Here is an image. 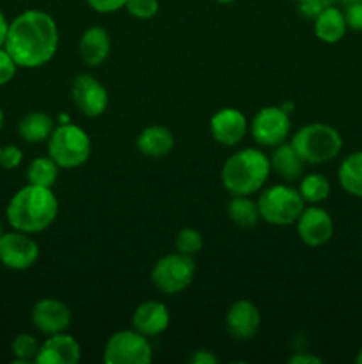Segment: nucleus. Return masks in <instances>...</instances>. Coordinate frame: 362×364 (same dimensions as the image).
Returning a JSON list of instances; mask_svg holds the SVG:
<instances>
[{
    "label": "nucleus",
    "mask_w": 362,
    "mask_h": 364,
    "mask_svg": "<svg viewBox=\"0 0 362 364\" xmlns=\"http://www.w3.org/2000/svg\"><path fill=\"white\" fill-rule=\"evenodd\" d=\"M39 259V244L32 235L13 230L0 235V265L9 270H28Z\"/></svg>",
    "instance_id": "nucleus-10"
},
{
    "label": "nucleus",
    "mask_w": 362,
    "mask_h": 364,
    "mask_svg": "<svg viewBox=\"0 0 362 364\" xmlns=\"http://www.w3.org/2000/svg\"><path fill=\"white\" fill-rule=\"evenodd\" d=\"M170 323V313L160 301H144L135 308L131 315V326L135 331L148 338H155L167 331Z\"/></svg>",
    "instance_id": "nucleus-17"
},
{
    "label": "nucleus",
    "mask_w": 362,
    "mask_h": 364,
    "mask_svg": "<svg viewBox=\"0 0 362 364\" xmlns=\"http://www.w3.org/2000/svg\"><path fill=\"white\" fill-rule=\"evenodd\" d=\"M92 142L84 128L73 123L57 124L48 139V156L60 169H77L91 156Z\"/></svg>",
    "instance_id": "nucleus-6"
},
{
    "label": "nucleus",
    "mask_w": 362,
    "mask_h": 364,
    "mask_svg": "<svg viewBox=\"0 0 362 364\" xmlns=\"http://www.w3.org/2000/svg\"><path fill=\"white\" fill-rule=\"evenodd\" d=\"M110 48H112V41H110L109 32L103 27L94 25V27H89L82 34L80 45H78V55H80L82 63L96 68L109 59Z\"/></svg>",
    "instance_id": "nucleus-18"
},
{
    "label": "nucleus",
    "mask_w": 362,
    "mask_h": 364,
    "mask_svg": "<svg viewBox=\"0 0 362 364\" xmlns=\"http://www.w3.org/2000/svg\"><path fill=\"white\" fill-rule=\"evenodd\" d=\"M32 326L46 336L64 333L71 326V309L59 299H41L32 308Z\"/></svg>",
    "instance_id": "nucleus-14"
},
{
    "label": "nucleus",
    "mask_w": 362,
    "mask_h": 364,
    "mask_svg": "<svg viewBox=\"0 0 362 364\" xmlns=\"http://www.w3.org/2000/svg\"><path fill=\"white\" fill-rule=\"evenodd\" d=\"M2 127H4V110L0 109V130H2Z\"/></svg>",
    "instance_id": "nucleus-41"
},
{
    "label": "nucleus",
    "mask_w": 362,
    "mask_h": 364,
    "mask_svg": "<svg viewBox=\"0 0 362 364\" xmlns=\"http://www.w3.org/2000/svg\"><path fill=\"white\" fill-rule=\"evenodd\" d=\"M71 96L77 109L87 117L102 116L109 107V91L98 78L89 73H82L75 78Z\"/></svg>",
    "instance_id": "nucleus-12"
},
{
    "label": "nucleus",
    "mask_w": 362,
    "mask_h": 364,
    "mask_svg": "<svg viewBox=\"0 0 362 364\" xmlns=\"http://www.w3.org/2000/svg\"><path fill=\"white\" fill-rule=\"evenodd\" d=\"M334 4H343V6H346V4H351V2H357V0H332Z\"/></svg>",
    "instance_id": "nucleus-39"
},
{
    "label": "nucleus",
    "mask_w": 362,
    "mask_h": 364,
    "mask_svg": "<svg viewBox=\"0 0 362 364\" xmlns=\"http://www.w3.org/2000/svg\"><path fill=\"white\" fill-rule=\"evenodd\" d=\"M298 11L304 18H311L314 20L325 7L332 6V0H297Z\"/></svg>",
    "instance_id": "nucleus-32"
},
{
    "label": "nucleus",
    "mask_w": 362,
    "mask_h": 364,
    "mask_svg": "<svg viewBox=\"0 0 362 364\" xmlns=\"http://www.w3.org/2000/svg\"><path fill=\"white\" fill-rule=\"evenodd\" d=\"M82 358V347L73 336L64 333L50 334L41 343L35 363L38 364H77Z\"/></svg>",
    "instance_id": "nucleus-16"
},
{
    "label": "nucleus",
    "mask_w": 362,
    "mask_h": 364,
    "mask_svg": "<svg viewBox=\"0 0 362 364\" xmlns=\"http://www.w3.org/2000/svg\"><path fill=\"white\" fill-rule=\"evenodd\" d=\"M258 206L261 220L268 223L270 226L286 228L297 224L298 217L307 205L298 188L291 185H272V187L261 188Z\"/></svg>",
    "instance_id": "nucleus-5"
},
{
    "label": "nucleus",
    "mask_w": 362,
    "mask_h": 364,
    "mask_svg": "<svg viewBox=\"0 0 362 364\" xmlns=\"http://www.w3.org/2000/svg\"><path fill=\"white\" fill-rule=\"evenodd\" d=\"M195 277V262L192 256L172 252L155 263L151 270V283L156 290L167 295H176L187 290Z\"/></svg>",
    "instance_id": "nucleus-7"
},
{
    "label": "nucleus",
    "mask_w": 362,
    "mask_h": 364,
    "mask_svg": "<svg viewBox=\"0 0 362 364\" xmlns=\"http://www.w3.org/2000/svg\"><path fill=\"white\" fill-rule=\"evenodd\" d=\"M59 215V199L52 188L39 185H25L13 198L6 208V219L13 230L35 235L48 230Z\"/></svg>",
    "instance_id": "nucleus-2"
},
{
    "label": "nucleus",
    "mask_w": 362,
    "mask_h": 364,
    "mask_svg": "<svg viewBox=\"0 0 362 364\" xmlns=\"http://www.w3.org/2000/svg\"><path fill=\"white\" fill-rule=\"evenodd\" d=\"M124 9L137 20H149V18L156 16L160 4L158 0H126Z\"/></svg>",
    "instance_id": "nucleus-29"
},
{
    "label": "nucleus",
    "mask_w": 362,
    "mask_h": 364,
    "mask_svg": "<svg viewBox=\"0 0 362 364\" xmlns=\"http://www.w3.org/2000/svg\"><path fill=\"white\" fill-rule=\"evenodd\" d=\"M209 132L219 144L233 148L240 144L248 132V121L243 112L233 107L216 110L209 119Z\"/></svg>",
    "instance_id": "nucleus-13"
},
{
    "label": "nucleus",
    "mask_w": 362,
    "mask_h": 364,
    "mask_svg": "<svg viewBox=\"0 0 362 364\" xmlns=\"http://www.w3.org/2000/svg\"><path fill=\"white\" fill-rule=\"evenodd\" d=\"M298 181V192L304 198L305 205H319L330 196V181L323 174H304Z\"/></svg>",
    "instance_id": "nucleus-25"
},
{
    "label": "nucleus",
    "mask_w": 362,
    "mask_h": 364,
    "mask_svg": "<svg viewBox=\"0 0 362 364\" xmlns=\"http://www.w3.org/2000/svg\"><path fill=\"white\" fill-rule=\"evenodd\" d=\"M192 364H219V358L206 348H199L190 355Z\"/></svg>",
    "instance_id": "nucleus-35"
},
{
    "label": "nucleus",
    "mask_w": 362,
    "mask_h": 364,
    "mask_svg": "<svg viewBox=\"0 0 362 364\" xmlns=\"http://www.w3.org/2000/svg\"><path fill=\"white\" fill-rule=\"evenodd\" d=\"M23 162V151L18 146H4L0 151V167L4 169H16Z\"/></svg>",
    "instance_id": "nucleus-31"
},
{
    "label": "nucleus",
    "mask_w": 362,
    "mask_h": 364,
    "mask_svg": "<svg viewBox=\"0 0 362 364\" xmlns=\"http://www.w3.org/2000/svg\"><path fill=\"white\" fill-rule=\"evenodd\" d=\"M337 180L346 194L362 199V151L351 153L341 162Z\"/></svg>",
    "instance_id": "nucleus-23"
},
{
    "label": "nucleus",
    "mask_w": 362,
    "mask_h": 364,
    "mask_svg": "<svg viewBox=\"0 0 362 364\" xmlns=\"http://www.w3.org/2000/svg\"><path fill=\"white\" fill-rule=\"evenodd\" d=\"M41 343L35 336L27 333H20L18 336H14V340L11 341V352L14 355V363L16 364H28L35 363L38 358V352Z\"/></svg>",
    "instance_id": "nucleus-27"
},
{
    "label": "nucleus",
    "mask_w": 362,
    "mask_h": 364,
    "mask_svg": "<svg viewBox=\"0 0 362 364\" xmlns=\"http://www.w3.org/2000/svg\"><path fill=\"white\" fill-rule=\"evenodd\" d=\"M7 31H9V21H7L6 14L0 11V48L6 45V38H7Z\"/></svg>",
    "instance_id": "nucleus-37"
},
{
    "label": "nucleus",
    "mask_w": 362,
    "mask_h": 364,
    "mask_svg": "<svg viewBox=\"0 0 362 364\" xmlns=\"http://www.w3.org/2000/svg\"><path fill=\"white\" fill-rule=\"evenodd\" d=\"M0 151H2V146H0Z\"/></svg>",
    "instance_id": "nucleus-44"
},
{
    "label": "nucleus",
    "mask_w": 362,
    "mask_h": 364,
    "mask_svg": "<svg viewBox=\"0 0 362 364\" xmlns=\"http://www.w3.org/2000/svg\"><path fill=\"white\" fill-rule=\"evenodd\" d=\"M137 148L142 155L149 159H162L167 156L174 148V135L169 128L151 124L146 127L137 137Z\"/></svg>",
    "instance_id": "nucleus-20"
},
{
    "label": "nucleus",
    "mask_w": 362,
    "mask_h": 364,
    "mask_svg": "<svg viewBox=\"0 0 362 364\" xmlns=\"http://www.w3.org/2000/svg\"><path fill=\"white\" fill-rule=\"evenodd\" d=\"M4 48L16 60L18 68L45 66L59 48V28L52 14L39 9H27L9 21Z\"/></svg>",
    "instance_id": "nucleus-1"
},
{
    "label": "nucleus",
    "mask_w": 362,
    "mask_h": 364,
    "mask_svg": "<svg viewBox=\"0 0 362 364\" xmlns=\"http://www.w3.org/2000/svg\"><path fill=\"white\" fill-rule=\"evenodd\" d=\"M60 167L53 162L52 156H38L31 162L27 169L28 183L39 185V187L52 188L59 176Z\"/></svg>",
    "instance_id": "nucleus-26"
},
{
    "label": "nucleus",
    "mask_w": 362,
    "mask_h": 364,
    "mask_svg": "<svg viewBox=\"0 0 362 364\" xmlns=\"http://www.w3.org/2000/svg\"><path fill=\"white\" fill-rule=\"evenodd\" d=\"M4 233V231H2V224H0V235H2Z\"/></svg>",
    "instance_id": "nucleus-43"
},
{
    "label": "nucleus",
    "mask_w": 362,
    "mask_h": 364,
    "mask_svg": "<svg viewBox=\"0 0 362 364\" xmlns=\"http://www.w3.org/2000/svg\"><path fill=\"white\" fill-rule=\"evenodd\" d=\"M216 2H219V4H233L234 0H216Z\"/></svg>",
    "instance_id": "nucleus-42"
},
{
    "label": "nucleus",
    "mask_w": 362,
    "mask_h": 364,
    "mask_svg": "<svg viewBox=\"0 0 362 364\" xmlns=\"http://www.w3.org/2000/svg\"><path fill=\"white\" fill-rule=\"evenodd\" d=\"M261 326V313L254 302L241 299L233 302L226 313V329L233 340L247 341L256 336Z\"/></svg>",
    "instance_id": "nucleus-15"
},
{
    "label": "nucleus",
    "mask_w": 362,
    "mask_h": 364,
    "mask_svg": "<svg viewBox=\"0 0 362 364\" xmlns=\"http://www.w3.org/2000/svg\"><path fill=\"white\" fill-rule=\"evenodd\" d=\"M291 132V117L280 107L268 105L256 112L251 123V134L259 146L275 148L286 142Z\"/></svg>",
    "instance_id": "nucleus-9"
},
{
    "label": "nucleus",
    "mask_w": 362,
    "mask_h": 364,
    "mask_svg": "<svg viewBox=\"0 0 362 364\" xmlns=\"http://www.w3.org/2000/svg\"><path fill=\"white\" fill-rule=\"evenodd\" d=\"M85 2L92 11L102 14L116 13V11L123 9L126 6V0H85Z\"/></svg>",
    "instance_id": "nucleus-34"
},
{
    "label": "nucleus",
    "mask_w": 362,
    "mask_h": 364,
    "mask_svg": "<svg viewBox=\"0 0 362 364\" xmlns=\"http://www.w3.org/2000/svg\"><path fill=\"white\" fill-rule=\"evenodd\" d=\"M270 156L261 149L245 148L226 160L220 173L224 188L233 196H252L261 192L270 176Z\"/></svg>",
    "instance_id": "nucleus-3"
},
{
    "label": "nucleus",
    "mask_w": 362,
    "mask_h": 364,
    "mask_svg": "<svg viewBox=\"0 0 362 364\" xmlns=\"http://www.w3.org/2000/svg\"><path fill=\"white\" fill-rule=\"evenodd\" d=\"M227 215L236 226L245 228V230L256 228L261 220L258 201H254L251 196H233L227 205Z\"/></svg>",
    "instance_id": "nucleus-24"
},
{
    "label": "nucleus",
    "mask_w": 362,
    "mask_h": 364,
    "mask_svg": "<svg viewBox=\"0 0 362 364\" xmlns=\"http://www.w3.org/2000/svg\"><path fill=\"white\" fill-rule=\"evenodd\" d=\"M348 31L344 13L336 6H329L314 18V34L327 45H336L344 38Z\"/></svg>",
    "instance_id": "nucleus-21"
},
{
    "label": "nucleus",
    "mask_w": 362,
    "mask_h": 364,
    "mask_svg": "<svg viewBox=\"0 0 362 364\" xmlns=\"http://www.w3.org/2000/svg\"><path fill=\"white\" fill-rule=\"evenodd\" d=\"M18 70L16 60L11 57V53L6 48H0V87L7 85L14 78Z\"/></svg>",
    "instance_id": "nucleus-30"
},
{
    "label": "nucleus",
    "mask_w": 362,
    "mask_h": 364,
    "mask_svg": "<svg viewBox=\"0 0 362 364\" xmlns=\"http://www.w3.org/2000/svg\"><path fill=\"white\" fill-rule=\"evenodd\" d=\"M174 245H176L177 252L194 258L195 255H199V252L202 251L204 240H202L201 231H197L195 228H183V230H180V233L176 235Z\"/></svg>",
    "instance_id": "nucleus-28"
},
{
    "label": "nucleus",
    "mask_w": 362,
    "mask_h": 364,
    "mask_svg": "<svg viewBox=\"0 0 362 364\" xmlns=\"http://www.w3.org/2000/svg\"><path fill=\"white\" fill-rule=\"evenodd\" d=\"M55 127L57 121L50 114L34 110V112H28L21 117L20 123H18V134L25 142L39 144V142H48Z\"/></svg>",
    "instance_id": "nucleus-22"
},
{
    "label": "nucleus",
    "mask_w": 362,
    "mask_h": 364,
    "mask_svg": "<svg viewBox=\"0 0 362 364\" xmlns=\"http://www.w3.org/2000/svg\"><path fill=\"white\" fill-rule=\"evenodd\" d=\"M280 109H283L286 114H291V112H293V109H295V103L286 102V103H283V105H280Z\"/></svg>",
    "instance_id": "nucleus-38"
},
{
    "label": "nucleus",
    "mask_w": 362,
    "mask_h": 364,
    "mask_svg": "<svg viewBox=\"0 0 362 364\" xmlns=\"http://www.w3.org/2000/svg\"><path fill=\"white\" fill-rule=\"evenodd\" d=\"M291 144L305 164L318 166L336 159L343 149V137L337 128L327 123H311L298 128Z\"/></svg>",
    "instance_id": "nucleus-4"
},
{
    "label": "nucleus",
    "mask_w": 362,
    "mask_h": 364,
    "mask_svg": "<svg viewBox=\"0 0 362 364\" xmlns=\"http://www.w3.org/2000/svg\"><path fill=\"white\" fill-rule=\"evenodd\" d=\"M290 364H322L323 361L316 355L307 354V352H298V354H293L290 358Z\"/></svg>",
    "instance_id": "nucleus-36"
},
{
    "label": "nucleus",
    "mask_w": 362,
    "mask_h": 364,
    "mask_svg": "<svg viewBox=\"0 0 362 364\" xmlns=\"http://www.w3.org/2000/svg\"><path fill=\"white\" fill-rule=\"evenodd\" d=\"M297 231L305 245L322 247L334 237V219L322 206L309 205L298 217Z\"/></svg>",
    "instance_id": "nucleus-11"
},
{
    "label": "nucleus",
    "mask_w": 362,
    "mask_h": 364,
    "mask_svg": "<svg viewBox=\"0 0 362 364\" xmlns=\"http://www.w3.org/2000/svg\"><path fill=\"white\" fill-rule=\"evenodd\" d=\"M270 166H272V171H275L283 180L297 181L304 176L307 164L298 155V151L293 148L291 142H283V144L273 148L272 155H270Z\"/></svg>",
    "instance_id": "nucleus-19"
},
{
    "label": "nucleus",
    "mask_w": 362,
    "mask_h": 364,
    "mask_svg": "<svg viewBox=\"0 0 362 364\" xmlns=\"http://www.w3.org/2000/svg\"><path fill=\"white\" fill-rule=\"evenodd\" d=\"M344 20H346V25L350 31L362 32V0L346 4V9H344Z\"/></svg>",
    "instance_id": "nucleus-33"
},
{
    "label": "nucleus",
    "mask_w": 362,
    "mask_h": 364,
    "mask_svg": "<svg viewBox=\"0 0 362 364\" xmlns=\"http://www.w3.org/2000/svg\"><path fill=\"white\" fill-rule=\"evenodd\" d=\"M355 363H357V364H362V347H361V350H358L357 358H355Z\"/></svg>",
    "instance_id": "nucleus-40"
},
{
    "label": "nucleus",
    "mask_w": 362,
    "mask_h": 364,
    "mask_svg": "<svg viewBox=\"0 0 362 364\" xmlns=\"http://www.w3.org/2000/svg\"><path fill=\"white\" fill-rule=\"evenodd\" d=\"M151 359L153 347L149 338L135 329L117 331L103 348L105 364H149Z\"/></svg>",
    "instance_id": "nucleus-8"
}]
</instances>
